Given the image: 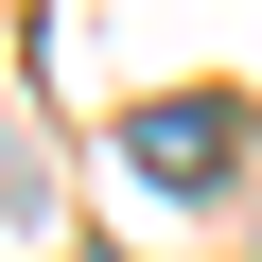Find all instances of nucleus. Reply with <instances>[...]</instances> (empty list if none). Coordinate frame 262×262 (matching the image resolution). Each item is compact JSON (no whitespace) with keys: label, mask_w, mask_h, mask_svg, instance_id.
<instances>
[{"label":"nucleus","mask_w":262,"mask_h":262,"mask_svg":"<svg viewBox=\"0 0 262 262\" xmlns=\"http://www.w3.org/2000/svg\"><path fill=\"white\" fill-rule=\"evenodd\" d=\"M227 105H140V175H227Z\"/></svg>","instance_id":"nucleus-1"}]
</instances>
